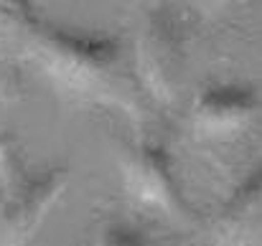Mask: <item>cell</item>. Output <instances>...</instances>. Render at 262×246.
<instances>
[{"mask_svg": "<svg viewBox=\"0 0 262 246\" xmlns=\"http://www.w3.org/2000/svg\"><path fill=\"white\" fill-rule=\"evenodd\" d=\"M143 74L148 77L150 86L161 94L173 91L176 82L181 77V66L186 61L183 54V38L176 31L171 20H156L145 38H143Z\"/></svg>", "mask_w": 262, "mask_h": 246, "instance_id": "6da1fadb", "label": "cell"}, {"mask_svg": "<svg viewBox=\"0 0 262 246\" xmlns=\"http://www.w3.org/2000/svg\"><path fill=\"white\" fill-rule=\"evenodd\" d=\"M61 185V175L51 173L46 178H36V180H23L20 178V190H15L5 206V231L20 241L26 234H31L38 221L43 218L46 208L54 203L56 193Z\"/></svg>", "mask_w": 262, "mask_h": 246, "instance_id": "7a4b0ae2", "label": "cell"}, {"mask_svg": "<svg viewBox=\"0 0 262 246\" xmlns=\"http://www.w3.org/2000/svg\"><path fill=\"white\" fill-rule=\"evenodd\" d=\"M255 99L250 89L242 86H219L201 96L196 107V117L209 132H227L239 127L252 114Z\"/></svg>", "mask_w": 262, "mask_h": 246, "instance_id": "3957f363", "label": "cell"}, {"mask_svg": "<svg viewBox=\"0 0 262 246\" xmlns=\"http://www.w3.org/2000/svg\"><path fill=\"white\" fill-rule=\"evenodd\" d=\"M127 178H130V185L135 188V193L148 201L168 203L173 195L171 165L161 147L143 145L127 163Z\"/></svg>", "mask_w": 262, "mask_h": 246, "instance_id": "277c9868", "label": "cell"}, {"mask_svg": "<svg viewBox=\"0 0 262 246\" xmlns=\"http://www.w3.org/2000/svg\"><path fill=\"white\" fill-rule=\"evenodd\" d=\"M49 51L54 56L56 69L69 71L72 77H82V79L104 69L112 59V48L107 43H102V41L92 43L79 36H64V33L54 36V41L49 43Z\"/></svg>", "mask_w": 262, "mask_h": 246, "instance_id": "5b68a950", "label": "cell"}, {"mask_svg": "<svg viewBox=\"0 0 262 246\" xmlns=\"http://www.w3.org/2000/svg\"><path fill=\"white\" fill-rule=\"evenodd\" d=\"M257 221H260V185H245L224 208L222 216V234L234 244V241H245L257 231Z\"/></svg>", "mask_w": 262, "mask_h": 246, "instance_id": "8992f818", "label": "cell"}, {"mask_svg": "<svg viewBox=\"0 0 262 246\" xmlns=\"http://www.w3.org/2000/svg\"><path fill=\"white\" fill-rule=\"evenodd\" d=\"M102 246H145V239L130 226H112L102 236Z\"/></svg>", "mask_w": 262, "mask_h": 246, "instance_id": "52a82bcc", "label": "cell"}]
</instances>
